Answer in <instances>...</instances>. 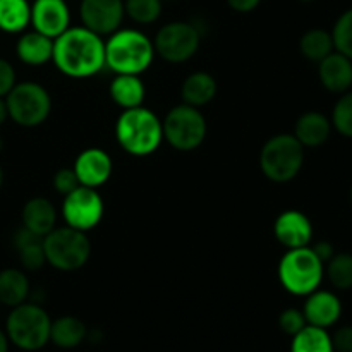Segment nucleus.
<instances>
[{"label":"nucleus","instance_id":"1","mask_svg":"<svg viewBox=\"0 0 352 352\" xmlns=\"http://www.w3.org/2000/svg\"><path fill=\"white\" fill-rule=\"evenodd\" d=\"M52 60L67 78H91L105 67V40L85 26L69 28L54 40Z\"/></svg>","mask_w":352,"mask_h":352},{"label":"nucleus","instance_id":"2","mask_svg":"<svg viewBox=\"0 0 352 352\" xmlns=\"http://www.w3.org/2000/svg\"><path fill=\"white\" fill-rule=\"evenodd\" d=\"M116 140L126 153L148 157L155 153L164 141L162 120L143 105L122 110L116 122Z\"/></svg>","mask_w":352,"mask_h":352},{"label":"nucleus","instance_id":"3","mask_svg":"<svg viewBox=\"0 0 352 352\" xmlns=\"http://www.w3.org/2000/svg\"><path fill=\"white\" fill-rule=\"evenodd\" d=\"M155 55L153 40L140 30H117L105 41V67L116 74H143Z\"/></svg>","mask_w":352,"mask_h":352},{"label":"nucleus","instance_id":"4","mask_svg":"<svg viewBox=\"0 0 352 352\" xmlns=\"http://www.w3.org/2000/svg\"><path fill=\"white\" fill-rule=\"evenodd\" d=\"M278 280L282 287L294 296H308L320 287L325 275L322 263L311 246L287 250L278 263Z\"/></svg>","mask_w":352,"mask_h":352},{"label":"nucleus","instance_id":"5","mask_svg":"<svg viewBox=\"0 0 352 352\" xmlns=\"http://www.w3.org/2000/svg\"><path fill=\"white\" fill-rule=\"evenodd\" d=\"M52 320L36 302L14 306L7 316L6 333L9 342L21 351H40L50 342Z\"/></svg>","mask_w":352,"mask_h":352},{"label":"nucleus","instance_id":"6","mask_svg":"<svg viewBox=\"0 0 352 352\" xmlns=\"http://www.w3.org/2000/svg\"><path fill=\"white\" fill-rule=\"evenodd\" d=\"M305 164V146L294 134H277L263 144L260 153V167L265 177L277 184L292 181Z\"/></svg>","mask_w":352,"mask_h":352},{"label":"nucleus","instance_id":"7","mask_svg":"<svg viewBox=\"0 0 352 352\" xmlns=\"http://www.w3.org/2000/svg\"><path fill=\"white\" fill-rule=\"evenodd\" d=\"M47 263L55 270L76 272L88 263L91 256V243L86 232L72 227H55L43 237Z\"/></svg>","mask_w":352,"mask_h":352},{"label":"nucleus","instance_id":"8","mask_svg":"<svg viewBox=\"0 0 352 352\" xmlns=\"http://www.w3.org/2000/svg\"><path fill=\"white\" fill-rule=\"evenodd\" d=\"M164 140L177 151H192L205 141L208 126L201 110L181 103L167 112L162 120Z\"/></svg>","mask_w":352,"mask_h":352},{"label":"nucleus","instance_id":"9","mask_svg":"<svg viewBox=\"0 0 352 352\" xmlns=\"http://www.w3.org/2000/svg\"><path fill=\"white\" fill-rule=\"evenodd\" d=\"M9 117L23 127H36L48 119L52 98L47 88L33 81L16 82L6 96Z\"/></svg>","mask_w":352,"mask_h":352},{"label":"nucleus","instance_id":"10","mask_svg":"<svg viewBox=\"0 0 352 352\" xmlns=\"http://www.w3.org/2000/svg\"><path fill=\"white\" fill-rule=\"evenodd\" d=\"M201 43V33L189 21H174L158 30L153 40L155 54L170 64H182L192 58Z\"/></svg>","mask_w":352,"mask_h":352},{"label":"nucleus","instance_id":"11","mask_svg":"<svg viewBox=\"0 0 352 352\" xmlns=\"http://www.w3.org/2000/svg\"><path fill=\"white\" fill-rule=\"evenodd\" d=\"M103 213L105 205L100 192L86 186L76 188L74 191L65 195L62 201V219L65 220V226L82 232L95 229L102 222Z\"/></svg>","mask_w":352,"mask_h":352},{"label":"nucleus","instance_id":"12","mask_svg":"<svg viewBox=\"0 0 352 352\" xmlns=\"http://www.w3.org/2000/svg\"><path fill=\"white\" fill-rule=\"evenodd\" d=\"M82 26L100 36H110L120 30L126 10L124 0H81L79 6Z\"/></svg>","mask_w":352,"mask_h":352},{"label":"nucleus","instance_id":"13","mask_svg":"<svg viewBox=\"0 0 352 352\" xmlns=\"http://www.w3.org/2000/svg\"><path fill=\"white\" fill-rule=\"evenodd\" d=\"M31 24L34 31L55 40L71 28V10L65 0H34Z\"/></svg>","mask_w":352,"mask_h":352},{"label":"nucleus","instance_id":"14","mask_svg":"<svg viewBox=\"0 0 352 352\" xmlns=\"http://www.w3.org/2000/svg\"><path fill=\"white\" fill-rule=\"evenodd\" d=\"M79 184L86 188H100L110 179L113 164L110 155L102 148H86L76 157L74 167Z\"/></svg>","mask_w":352,"mask_h":352},{"label":"nucleus","instance_id":"15","mask_svg":"<svg viewBox=\"0 0 352 352\" xmlns=\"http://www.w3.org/2000/svg\"><path fill=\"white\" fill-rule=\"evenodd\" d=\"M275 239L287 250L306 248L311 244L313 226L299 210H285L274 222Z\"/></svg>","mask_w":352,"mask_h":352},{"label":"nucleus","instance_id":"16","mask_svg":"<svg viewBox=\"0 0 352 352\" xmlns=\"http://www.w3.org/2000/svg\"><path fill=\"white\" fill-rule=\"evenodd\" d=\"M302 315H305L308 325L327 330L339 322L340 315H342V305L333 292L316 289L315 292L308 294Z\"/></svg>","mask_w":352,"mask_h":352},{"label":"nucleus","instance_id":"17","mask_svg":"<svg viewBox=\"0 0 352 352\" xmlns=\"http://www.w3.org/2000/svg\"><path fill=\"white\" fill-rule=\"evenodd\" d=\"M318 78L330 93H346L352 86V60L340 52H332L318 62Z\"/></svg>","mask_w":352,"mask_h":352},{"label":"nucleus","instance_id":"18","mask_svg":"<svg viewBox=\"0 0 352 352\" xmlns=\"http://www.w3.org/2000/svg\"><path fill=\"white\" fill-rule=\"evenodd\" d=\"M332 134V120L322 112H306L296 120L294 136L305 148H318L329 141Z\"/></svg>","mask_w":352,"mask_h":352},{"label":"nucleus","instance_id":"19","mask_svg":"<svg viewBox=\"0 0 352 352\" xmlns=\"http://www.w3.org/2000/svg\"><path fill=\"white\" fill-rule=\"evenodd\" d=\"M21 220H23V227L38 234V236L45 237L55 229L57 210L52 205L50 199L43 198V196H36V198L28 199L26 205L23 206Z\"/></svg>","mask_w":352,"mask_h":352},{"label":"nucleus","instance_id":"20","mask_svg":"<svg viewBox=\"0 0 352 352\" xmlns=\"http://www.w3.org/2000/svg\"><path fill=\"white\" fill-rule=\"evenodd\" d=\"M16 54L23 64L40 67L48 64L54 55V40L38 31L24 33L16 43Z\"/></svg>","mask_w":352,"mask_h":352},{"label":"nucleus","instance_id":"21","mask_svg":"<svg viewBox=\"0 0 352 352\" xmlns=\"http://www.w3.org/2000/svg\"><path fill=\"white\" fill-rule=\"evenodd\" d=\"M109 93L112 102L122 110L141 107L146 96V88L140 76L136 74H116L110 81Z\"/></svg>","mask_w":352,"mask_h":352},{"label":"nucleus","instance_id":"22","mask_svg":"<svg viewBox=\"0 0 352 352\" xmlns=\"http://www.w3.org/2000/svg\"><path fill=\"white\" fill-rule=\"evenodd\" d=\"M219 91L217 79L206 71H196L184 79L181 86L182 103L196 107H205L212 102Z\"/></svg>","mask_w":352,"mask_h":352},{"label":"nucleus","instance_id":"23","mask_svg":"<svg viewBox=\"0 0 352 352\" xmlns=\"http://www.w3.org/2000/svg\"><path fill=\"white\" fill-rule=\"evenodd\" d=\"M14 248H16L19 263L24 270L36 272L47 263L43 250V237L31 232L26 227H21L14 234Z\"/></svg>","mask_w":352,"mask_h":352},{"label":"nucleus","instance_id":"24","mask_svg":"<svg viewBox=\"0 0 352 352\" xmlns=\"http://www.w3.org/2000/svg\"><path fill=\"white\" fill-rule=\"evenodd\" d=\"M88 337L85 322L76 316H60L54 320L50 327V342L60 349H74L81 346Z\"/></svg>","mask_w":352,"mask_h":352},{"label":"nucleus","instance_id":"25","mask_svg":"<svg viewBox=\"0 0 352 352\" xmlns=\"http://www.w3.org/2000/svg\"><path fill=\"white\" fill-rule=\"evenodd\" d=\"M30 280L28 275L19 268H6L0 272V305L14 308L30 298Z\"/></svg>","mask_w":352,"mask_h":352},{"label":"nucleus","instance_id":"26","mask_svg":"<svg viewBox=\"0 0 352 352\" xmlns=\"http://www.w3.org/2000/svg\"><path fill=\"white\" fill-rule=\"evenodd\" d=\"M31 24V6L28 0H0V30L23 33Z\"/></svg>","mask_w":352,"mask_h":352},{"label":"nucleus","instance_id":"27","mask_svg":"<svg viewBox=\"0 0 352 352\" xmlns=\"http://www.w3.org/2000/svg\"><path fill=\"white\" fill-rule=\"evenodd\" d=\"M333 50H336V47H333L332 33L320 30V28L306 31L299 40V52H301L302 57L311 62L323 60Z\"/></svg>","mask_w":352,"mask_h":352},{"label":"nucleus","instance_id":"28","mask_svg":"<svg viewBox=\"0 0 352 352\" xmlns=\"http://www.w3.org/2000/svg\"><path fill=\"white\" fill-rule=\"evenodd\" d=\"M291 352H336L325 329L306 325L292 337Z\"/></svg>","mask_w":352,"mask_h":352},{"label":"nucleus","instance_id":"29","mask_svg":"<svg viewBox=\"0 0 352 352\" xmlns=\"http://www.w3.org/2000/svg\"><path fill=\"white\" fill-rule=\"evenodd\" d=\"M325 274L330 284L339 291L352 287V254L336 253L325 265Z\"/></svg>","mask_w":352,"mask_h":352},{"label":"nucleus","instance_id":"30","mask_svg":"<svg viewBox=\"0 0 352 352\" xmlns=\"http://www.w3.org/2000/svg\"><path fill=\"white\" fill-rule=\"evenodd\" d=\"M124 10L138 24H151L162 16V0H124Z\"/></svg>","mask_w":352,"mask_h":352},{"label":"nucleus","instance_id":"31","mask_svg":"<svg viewBox=\"0 0 352 352\" xmlns=\"http://www.w3.org/2000/svg\"><path fill=\"white\" fill-rule=\"evenodd\" d=\"M332 126L344 138H352V91L342 93L332 112Z\"/></svg>","mask_w":352,"mask_h":352},{"label":"nucleus","instance_id":"32","mask_svg":"<svg viewBox=\"0 0 352 352\" xmlns=\"http://www.w3.org/2000/svg\"><path fill=\"white\" fill-rule=\"evenodd\" d=\"M332 38L336 50L352 60V9L346 10L337 19L332 30Z\"/></svg>","mask_w":352,"mask_h":352},{"label":"nucleus","instance_id":"33","mask_svg":"<svg viewBox=\"0 0 352 352\" xmlns=\"http://www.w3.org/2000/svg\"><path fill=\"white\" fill-rule=\"evenodd\" d=\"M306 325H308V323H306L305 315H302V309L287 308L280 313V316H278V327H280V330L285 336L294 337L296 333L301 332Z\"/></svg>","mask_w":352,"mask_h":352},{"label":"nucleus","instance_id":"34","mask_svg":"<svg viewBox=\"0 0 352 352\" xmlns=\"http://www.w3.org/2000/svg\"><path fill=\"white\" fill-rule=\"evenodd\" d=\"M79 186L81 184H79L78 177H76V172L72 168H60V170L55 172L54 188L58 195H69V192H72Z\"/></svg>","mask_w":352,"mask_h":352},{"label":"nucleus","instance_id":"35","mask_svg":"<svg viewBox=\"0 0 352 352\" xmlns=\"http://www.w3.org/2000/svg\"><path fill=\"white\" fill-rule=\"evenodd\" d=\"M16 71L6 58H0V96L6 98L10 89L16 86Z\"/></svg>","mask_w":352,"mask_h":352},{"label":"nucleus","instance_id":"36","mask_svg":"<svg viewBox=\"0 0 352 352\" xmlns=\"http://www.w3.org/2000/svg\"><path fill=\"white\" fill-rule=\"evenodd\" d=\"M332 339V346L333 351L337 352H352V325H346L340 327Z\"/></svg>","mask_w":352,"mask_h":352},{"label":"nucleus","instance_id":"37","mask_svg":"<svg viewBox=\"0 0 352 352\" xmlns=\"http://www.w3.org/2000/svg\"><path fill=\"white\" fill-rule=\"evenodd\" d=\"M227 6L230 7L232 10L241 14H248L253 12L258 6L261 3V0H226Z\"/></svg>","mask_w":352,"mask_h":352},{"label":"nucleus","instance_id":"38","mask_svg":"<svg viewBox=\"0 0 352 352\" xmlns=\"http://www.w3.org/2000/svg\"><path fill=\"white\" fill-rule=\"evenodd\" d=\"M311 250L315 251V254L322 260L323 265H327V261L336 254V250H333V246L329 243V241H320V243H316L315 246H311Z\"/></svg>","mask_w":352,"mask_h":352},{"label":"nucleus","instance_id":"39","mask_svg":"<svg viewBox=\"0 0 352 352\" xmlns=\"http://www.w3.org/2000/svg\"><path fill=\"white\" fill-rule=\"evenodd\" d=\"M7 117H9V112H7L6 98H2V96H0V126H2V124L6 122Z\"/></svg>","mask_w":352,"mask_h":352},{"label":"nucleus","instance_id":"40","mask_svg":"<svg viewBox=\"0 0 352 352\" xmlns=\"http://www.w3.org/2000/svg\"><path fill=\"white\" fill-rule=\"evenodd\" d=\"M0 352H9V337L3 330H0Z\"/></svg>","mask_w":352,"mask_h":352},{"label":"nucleus","instance_id":"41","mask_svg":"<svg viewBox=\"0 0 352 352\" xmlns=\"http://www.w3.org/2000/svg\"><path fill=\"white\" fill-rule=\"evenodd\" d=\"M2 184H3V170L2 167H0V188H2Z\"/></svg>","mask_w":352,"mask_h":352},{"label":"nucleus","instance_id":"42","mask_svg":"<svg viewBox=\"0 0 352 352\" xmlns=\"http://www.w3.org/2000/svg\"><path fill=\"white\" fill-rule=\"evenodd\" d=\"M2 150H3V140L2 136H0V153H2Z\"/></svg>","mask_w":352,"mask_h":352},{"label":"nucleus","instance_id":"43","mask_svg":"<svg viewBox=\"0 0 352 352\" xmlns=\"http://www.w3.org/2000/svg\"><path fill=\"white\" fill-rule=\"evenodd\" d=\"M299 2H302V3H309V2H315V0H299Z\"/></svg>","mask_w":352,"mask_h":352},{"label":"nucleus","instance_id":"44","mask_svg":"<svg viewBox=\"0 0 352 352\" xmlns=\"http://www.w3.org/2000/svg\"><path fill=\"white\" fill-rule=\"evenodd\" d=\"M351 203H352V188H351Z\"/></svg>","mask_w":352,"mask_h":352}]
</instances>
